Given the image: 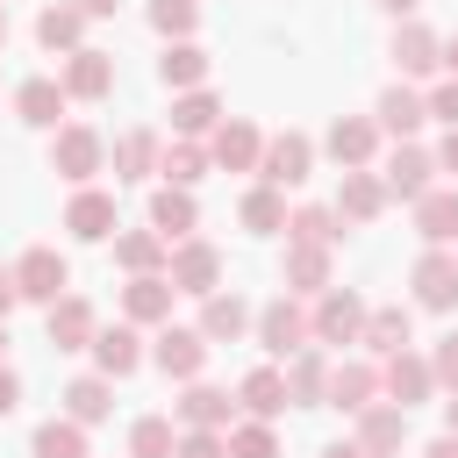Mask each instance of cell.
I'll use <instances>...</instances> for the list:
<instances>
[{
  "label": "cell",
  "instance_id": "cell-1",
  "mask_svg": "<svg viewBox=\"0 0 458 458\" xmlns=\"http://www.w3.org/2000/svg\"><path fill=\"white\" fill-rule=\"evenodd\" d=\"M50 172L72 186H93V172H107V136L86 122H57L50 129Z\"/></svg>",
  "mask_w": 458,
  "mask_h": 458
},
{
  "label": "cell",
  "instance_id": "cell-2",
  "mask_svg": "<svg viewBox=\"0 0 458 458\" xmlns=\"http://www.w3.org/2000/svg\"><path fill=\"white\" fill-rule=\"evenodd\" d=\"M250 336H258L272 358H293L301 344H315V336H308V308H301V293H272V301L250 315Z\"/></svg>",
  "mask_w": 458,
  "mask_h": 458
},
{
  "label": "cell",
  "instance_id": "cell-3",
  "mask_svg": "<svg viewBox=\"0 0 458 458\" xmlns=\"http://www.w3.org/2000/svg\"><path fill=\"white\" fill-rule=\"evenodd\" d=\"M14 293H21V301H36V308H50L57 293H72V265H64V250L29 243V250L14 258Z\"/></svg>",
  "mask_w": 458,
  "mask_h": 458
},
{
  "label": "cell",
  "instance_id": "cell-4",
  "mask_svg": "<svg viewBox=\"0 0 458 458\" xmlns=\"http://www.w3.org/2000/svg\"><path fill=\"white\" fill-rule=\"evenodd\" d=\"M358 329H365V301L351 286H322L308 308V336L315 344H358Z\"/></svg>",
  "mask_w": 458,
  "mask_h": 458
},
{
  "label": "cell",
  "instance_id": "cell-5",
  "mask_svg": "<svg viewBox=\"0 0 458 458\" xmlns=\"http://www.w3.org/2000/svg\"><path fill=\"white\" fill-rule=\"evenodd\" d=\"M308 172H315V143H308L301 129L265 136V150H258V179H265V186H279V193H286V186H301Z\"/></svg>",
  "mask_w": 458,
  "mask_h": 458
},
{
  "label": "cell",
  "instance_id": "cell-6",
  "mask_svg": "<svg viewBox=\"0 0 458 458\" xmlns=\"http://www.w3.org/2000/svg\"><path fill=\"white\" fill-rule=\"evenodd\" d=\"M165 279H172L179 293H193V301H200V293H215V286H222V250H215V243H200V236H179V243H172V258H165Z\"/></svg>",
  "mask_w": 458,
  "mask_h": 458
},
{
  "label": "cell",
  "instance_id": "cell-7",
  "mask_svg": "<svg viewBox=\"0 0 458 458\" xmlns=\"http://www.w3.org/2000/svg\"><path fill=\"white\" fill-rule=\"evenodd\" d=\"M408 286H415V308H429V315H451V308H458V258H451L444 243H429V250L415 258Z\"/></svg>",
  "mask_w": 458,
  "mask_h": 458
},
{
  "label": "cell",
  "instance_id": "cell-8",
  "mask_svg": "<svg viewBox=\"0 0 458 458\" xmlns=\"http://www.w3.org/2000/svg\"><path fill=\"white\" fill-rule=\"evenodd\" d=\"M258 150H265V129L243 114H222L208 129V165H222V172H258Z\"/></svg>",
  "mask_w": 458,
  "mask_h": 458
},
{
  "label": "cell",
  "instance_id": "cell-9",
  "mask_svg": "<svg viewBox=\"0 0 458 458\" xmlns=\"http://www.w3.org/2000/svg\"><path fill=\"white\" fill-rule=\"evenodd\" d=\"M57 86H64V100H107V93H114V57L93 50V43H79V50L57 64Z\"/></svg>",
  "mask_w": 458,
  "mask_h": 458
},
{
  "label": "cell",
  "instance_id": "cell-10",
  "mask_svg": "<svg viewBox=\"0 0 458 458\" xmlns=\"http://www.w3.org/2000/svg\"><path fill=\"white\" fill-rule=\"evenodd\" d=\"M379 186H386V200H394V193H401V200H422V193L437 186V157H429L422 143H394L386 165H379Z\"/></svg>",
  "mask_w": 458,
  "mask_h": 458
},
{
  "label": "cell",
  "instance_id": "cell-11",
  "mask_svg": "<svg viewBox=\"0 0 458 458\" xmlns=\"http://www.w3.org/2000/svg\"><path fill=\"white\" fill-rule=\"evenodd\" d=\"M208 351H215V344H208L200 329H172V322H165V329H157V344H150V365H157L165 379H179V386H186V379H200Z\"/></svg>",
  "mask_w": 458,
  "mask_h": 458
},
{
  "label": "cell",
  "instance_id": "cell-12",
  "mask_svg": "<svg viewBox=\"0 0 458 458\" xmlns=\"http://www.w3.org/2000/svg\"><path fill=\"white\" fill-rule=\"evenodd\" d=\"M379 394H386L394 408H415V401H429V394H437V372H429V358H422V351H394V358H379Z\"/></svg>",
  "mask_w": 458,
  "mask_h": 458
},
{
  "label": "cell",
  "instance_id": "cell-13",
  "mask_svg": "<svg viewBox=\"0 0 458 458\" xmlns=\"http://www.w3.org/2000/svg\"><path fill=\"white\" fill-rule=\"evenodd\" d=\"M351 444H358L365 458H401V444H408V408H394V401H365Z\"/></svg>",
  "mask_w": 458,
  "mask_h": 458
},
{
  "label": "cell",
  "instance_id": "cell-14",
  "mask_svg": "<svg viewBox=\"0 0 458 458\" xmlns=\"http://www.w3.org/2000/svg\"><path fill=\"white\" fill-rule=\"evenodd\" d=\"M172 301H179V286L165 279V272H129V286H122V322H172Z\"/></svg>",
  "mask_w": 458,
  "mask_h": 458
},
{
  "label": "cell",
  "instance_id": "cell-15",
  "mask_svg": "<svg viewBox=\"0 0 458 458\" xmlns=\"http://www.w3.org/2000/svg\"><path fill=\"white\" fill-rule=\"evenodd\" d=\"M172 422L179 429H229L236 422V401L222 386H208V379H186V394L172 401Z\"/></svg>",
  "mask_w": 458,
  "mask_h": 458
},
{
  "label": "cell",
  "instance_id": "cell-16",
  "mask_svg": "<svg viewBox=\"0 0 458 458\" xmlns=\"http://www.w3.org/2000/svg\"><path fill=\"white\" fill-rule=\"evenodd\" d=\"M322 143H329V157H336L344 172H358V165L379 157V122H372V114H336Z\"/></svg>",
  "mask_w": 458,
  "mask_h": 458
},
{
  "label": "cell",
  "instance_id": "cell-17",
  "mask_svg": "<svg viewBox=\"0 0 458 458\" xmlns=\"http://www.w3.org/2000/svg\"><path fill=\"white\" fill-rule=\"evenodd\" d=\"M64 229H72L79 243H107V236L122 229V215H114V193H100V186H79V193H72V208H64Z\"/></svg>",
  "mask_w": 458,
  "mask_h": 458
},
{
  "label": "cell",
  "instance_id": "cell-18",
  "mask_svg": "<svg viewBox=\"0 0 458 458\" xmlns=\"http://www.w3.org/2000/svg\"><path fill=\"white\" fill-rule=\"evenodd\" d=\"M250 315H258V308H250L243 293H222V286H215V293H200V322H193V329H200L208 344H236V336H250Z\"/></svg>",
  "mask_w": 458,
  "mask_h": 458
},
{
  "label": "cell",
  "instance_id": "cell-19",
  "mask_svg": "<svg viewBox=\"0 0 458 458\" xmlns=\"http://www.w3.org/2000/svg\"><path fill=\"white\" fill-rule=\"evenodd\" d=\"M43 329H50V344H57V351H86V344H93V329H100V315H93V301L57 293V301L43 308Z\"/></svg>",
  "mask_w": 458,
  "mask_h": 458
},
{
  "label": "cell",
  "instance_id": "cell-20",
  "mask_svg": "<svg viewBox=\"0 0 458 458\" xmlns=\"http://www.w3.org/2000/svg\"><path fill=\"white\" fill-rule=\"evenodd\" d=\"M365 401H379V365H365V358H344V365H329L322 408H344V415H358Z\"/></svg>",
  "mask_w": 458,
  "mask_h": 458
},
{
  "label": "cell",
  "instance_id": "cell-21",
  "mask_svg": "<svg viewBox=\"0 0 458 458\" xmlns=\"http://www.w3.org/2000/svg\"><path fill=\"white\" fill-rule=\"evenodd\" d=\"M437 64H444V36L422 29V21H401V29H394V72H401V79H429Z\"/></svg>",
  "mask_w": 458,
  "mask_h": 458
},
{
  "label": "cell",
  "instance_id": "cell-22",
  "mask_svg": "<svg viewBox=\"0 0 458 458\" xmlns=\"http://www.w3.org/2000/svg\"><path fill=\"white\" fill-rule=\"evenodd\" d=\"M86 351H93V365H100L107 379H129V372H136V365L150 358V351H143V336H136V322H114V329H93V344H86Z\"/></svg>",
  "mask_w": 458,
  "mask_h": 458
},
{
  "label": "cell",
  "instance_id": "cell-23",
  "mask_svg": "<svg viewBox=\"0 0 458 458\" xmlns=\"http://www.w3.org/2000/svg\"><path fill=\"white\" fill-rule=\"evenodd\" d=\"M372 122H379V136H401V143H408V136H415V129L429 122V107H422V93H415L408 79H394V86L379 93V107H372Z\"/></svg>",
  "mask_w": 458,
  "mask_h": 458
},
{
  "label": "cell",
  "instance_id": "cell-24",
  "mask_svg": "<svg viewBox=\"0 0 458 458\" xmlns=\"http://www.w3.org/2000/svg\"><path fill=\"white\" fill-rule=\"evenodd\" d=\"M329 208H336L344 222H358V229H365V222H379V208H386V186H379V172H365V165H358V172H344Z\"/></svg>",
  "mask_w": 458,
  "mask_h": 458
},
{
  "label": "cell",
  "instance_id": "cell-25",
  "mask_svg": "<svg viewBox=\"0 0 458 458\" xmlns=\"http://www.w3.org/2000/svg\"><path fill=\"white\" fill-rule=\"evenodd\" d=\"M236 401H243V415H258V422H279L293 401H286V372L279 365H258V372H243L236 379Z\"/></svg>",
  "mask_w": 458,
  "mask_h": 458
},
{
  "label": "cell",
  "instance_id": "cell-26",
  "mask_svg": "<svg viewBox=\"0 0 458 458\" xmlns=\"http://www.w3.org/2000/svg\"><path fill=\"white\" fill-rule=\"evenodd\" d=\"M408 208H415V236H422V243H444V250L458 243V186H429V193L408 200Z\"/></svg>",
  "mask_w": 458,
  "mask_h": 458
},
{
  "label": "cell",
  "instance_id": "cell-27",
  "mask_svg": "<svg viewBox=\"0 0 458 458\" xmlns=\"http://www.w3.org/2000/svg\"><path fill=\"white\" fill-rule=\"evenodd\" d=\"M150 229H157L165 243H179V236H193V229H200V208H193V186H157V193H150Z\"/></svg>",
  "mask_w": 458,
  "mask_h": 458
},
{
  "label": "cell",
  "instance_id": "cell-28",
  "mask_svg": "<svg viewBox=\"0 0 458 458\" xmlns=\"http://www.w3.org/2000/svg\"><path fill=\"white\" fill-rule=\"evenodd\" d=\"M322 386H329V358H322V344H301L286 358V401L293 408H322Z\"/></svg>",
  "mask_w": 458,
  "mask_h": 458
},
{
  "label": "cell",
  "instance_id": "cell-29",
  "mask_svg": "<svg viewBox=\"0 0 458 458\" xmlns=\"http://www.w3.org/2000/svg\"><path fill=\"white\" fill-rule=\"evenodd\" d=\"M36 43H43L50 57H72V50L86 43V14H79L72 0H50V7L36 14Z\"/></svg>",
  "mask_w": 458,
  "mask_h": 458
},
{
  "label": "cell",
  "instance_id": "cell-30",
  "mask_svg": "<svg viewBox=\"0 0 458 458\" xmlns=\"http://www.w3.org/2000/svg\"><path fill=\"white\" fill-rule=\"evenodd\" d=\"M107 243H114V265H122V272H165V258H172V243H165L150 222H143V229H114Z\"/></svg>",
  "mask_w": 458,
  "mask_h": 458
},
{
  "label": "cell",
  "instance_id": "cell-31",
  "mask_svg": "<svg viewBox=\"0 0 458 458\" xmlns=\"http://www.w3.org/2000/svg\"><path fill=\"white\" fill-rule=\"evenodd\" d=\"M358 344H365L372 358H394V351H408V344H415V322H408V308H365V329H358Z\"/></svg>",
  "mask_w": 458,
  "mask_h": 458
},
{
  "label": "cell",
  "instance_id": "cell-32",
  "mask_svg": "<svg viewBox=\"0 0 458 458\" xmlns=\"http://www.w3.org/2000/svg\"><path fill=\"white\" fill-rule=\"evenodd\" d=\"M64 415H72L79 429L107 422V415H114V379H107V372H86V379H72V386H64Z\"/></svg>",
  "mask_w": 458,
  "mask_h": 458
},
{
  "label": "cell",
  "instance_id": "cell-33",
  "mask_svg": "<svg viewBox=\"0 0 458 458\" xmlns=\"http://www.w3.org/2000/svg\"><path fill=\"white\" fill-rule=\"evenodd\" d=\"M64 107H72V100H64L57 79H21V86H14V114H21L29 129H57Z\"/></svg>",
  "mask_w": 458,
  "mask_h": 458
},
{
  "label": "cell",
  "instance_id": "cell-34",
  "mask_svg": "<svg viewBox=\"0 0 458 458\" xmlns=\"http://www.w3.org/2000/svg\"><path fill=\"white\" fill-rule=\"evenodd\" d=\"M157 150H165V143H157L150 129H122L114 150H107V165H114V179L129 186V179H150V172H157Z\"/></svg>",
  "mask_w": 458,
  "mask_h": 458
},
{
  "label": "cell",
  "instance_id": "cell-35",
  "mask_svg": "<svg viewBox=\"0 0 458 458\" xmlns=\"http://www.w3.org/2000/svg\"><path fill=\"white\" fill-rule=\"evenodd\" d=\"M157 179H165V186H200V179H208V143H200V136H172V143L157 150Z\"/></svg>",
  "mask_w": 458,
  "mask_h": 458
},
{
  "label": "cell",
  "instance_id": "cell-36",
  "mask_svg": "<svg viewBox=\"0 0 458 458\" xmlns=\"http://www.w3.org/2000/svg\"><path fill=\"white\" fill-rule=\"evenodd\" d=\"M157 79H165L172 93H186V86H200V79H208V50H200L193 36H179V43H165V57H157Z\"/></svg>",
  "mask_w": 458,
  "mask_h": 458
},
{
  "label": "cell",
  "instance_id": "cell-37",
  "mask_svg": "<svg viewBox=\"0 0 458 458\" xmlns=\"http://www.w3.org/2000/svg\"><path fill=\"white\" fill-rule=\"evenodd\" d=\"M222 122V100L208 93V86H186V93H172V136H208Z\"/></svg>",
  "mask_w": 458,
  "mask_h": 458
},
{
  "label": "cell",
  "instance_id": "cell-38",
  "mask_svg": "<svg viewBox=\"0 0 458 458\" xmlns=\"http://www.w3.org/2000/svg\"><path fill=\"white\" fill-rule=\"evenodd\" d=\"M236 222H243L250 236H272V229H286V193L258 179V186H250V193L236 200Z\"/></svg>",
  "mask_w": 458,
  "mask_h": 458
},
{
  "label": "cell",
  "instance_id": "cell-39",
  "mask_svg": "<svg viewBox=\"0 0 458 458\" xmlns=\"http://www.w3.org/2000/svg\"><path fill=\"white\" fill-rule=\"evenodd\" d=\"M336 236H344V215L336 208H286V243H322V250H336Z\"/></svg>",
  "mask_w": 458,
  "mask_h": 458
},
{
  "label": "cell",
  "instance_id": "cell-40",
  "mask_svg": "<svg viewBox=\"0 0 458 458\" xmlns=\"http://www.w3.org/2000/svg\"><path fill=\"white\" fill-rule=\"evenodd\" d=\"M329 286V250L322 243H286V293H322Z\"/></svg>",
  "mask_w": 458,
  "mask_h": 458
},
{
  "label": "cell",
  "instance_id": "cell-41",
  "mask_svg": "<svg viewBox=\"0 0 458 458\" xmlns=\"http://www.w3.org/2000/svg\"><path fill=\"white\" fill-rule=\"evenodd\" d=\"M29 458H86V429L72 415H50L36 437H29Z\"/></svg>",
  "mask_w": 458,
  "mask_h": 458
},
{
  "label": "cell",
  "instance_id": "cell-42",
  "mask_svg": "<svg viewBox=\"0 0 458 458\" xmlns=\"http://www.w3.org/2000/svg\"><path fill=\"white\" fill-rule=\"evenodd\" d=\"M172 444H179L172 415H136L129 422V458H172Z\"/></svg>",
  "mask_w": 458,
  "mask_h": 458
},
{
  "label": "cell",
  "instance_id": "cell-43",
  "mask_svg": "<svg viewBox=\"0 0 458 458\" xmlns=\"http://www.w3.org/2000/svg\"><path fill=\"white\" fill-rule=\"evenodd\" d=\"M222 444H229V458H279V429H272V422H258V415L229 422V429H222Z\"/></svg>",
  "mask_w": 458,
  "mask_h": 458
},
{
  "label": "cell",
  "instance_id": "cell-44",
  "mask_svg": "<svg viewBox=\"0 0 458 458\" xmlns=\"http://www.w3.org/2000/svg\"><path fill=\"white\" fill-rule=\"evenodd\" d=\"M150 29H157L165 43L193 36V29H200V0H150Z\"/></svg>",
  "mask_w": 458,
  "mask_h": 458
},
{
  "label": "cell",
  "instance_id": "cell-45",
  "mask_svg": "<svg viewBox=\"0 0 458 458\" xmlns=\"http://www.w3.org/2000/svg\"><path fill=\"white\" fill-rule=\"evenodd\" d=\"M172 458H229V444H222V429H179Z\"/></svg>",
  "mask_w": 458,
  "mask_h": 458
},
{
  "label": "cell",
  "instance_id": "cell-46",
  "mask_svg": "<svg viewBox=\"0 0 458 458\" xmlns=\"http://www.w3.org/2000/svg\"><path fill=\"white\" fill-rule=\"evenodd\" d=\"M422 107H429V122H444V129H451V122H458V79L429 86V93H422Z\"/></svg>",
  "mask_w": 458,
  "mask_h": 458
},
{
  "label": "cell",
  "instance_id": "cell-47",
  "mask_svg": "<svg viewBox=\"0 0 458 458\" xmlns=\"http://www.w3.org/2000/svg\"><path fill=\"white\" fill-rule=\"evenodd\" d=\"M429 372H437V386H458V329H451V336H437V351H429Z\"/></svg>",
  "mask_w": 458,
  "mask_h": 458
},
{
  "label": "cell",
  "instance_id": "cell-48",
  "mask_svg": "<svg viewBox=\"0 0 458 458\" xmlns=\"http://www.w3.org/2000/svg\"><path fill=\"white\" fill-rule=\"evenodd\" d=\"M429 157H437V172H451V179H458V122H451V129H444V143H437V150H429Z\"/></svg>",
  "mask_w": 458,
  "mask_h": 458
},
{
  "label": "cell",
  "instance_id": "cell-49",
  "mask_svg": "<svg viewBox=\"0 0 458 458\" xmlns=\"http://www.w3.org/2000/svg\"><path fill=\"white\" fill-rule=\"evenodd\" d=\"M14 408H21V379L0 365V415H14Z\"/></svg>",
  "mask_w": 458,
  "mask_h": 458
},
{
  "label": "cell",
  "instance_id": "cell-50",
  "mask_svg": "<svg viewBox=\"0 0 458 458\" xmlns=\"http://www.w3.org/2000/svg\"><path fill=\"white\" fill-rule=\"evenodd\" d=\"M86 21H107V14H122V0H72Z\"/></svg>",
  "mask_w": 458,
  "mask_h": 458
},
{
  "label": "cell",
  "instance_id": "cell-51",
  "mask_svg": "<svg viewBox=\"0 0 458 458\" xmlns=\"http://www.w3.org/2000/svg\"><path fill=\"white\" fill-rule=\"evenodd\" d=\"M14 301H21V293H14V265H0V322L14 315Z\"/></svg>",
  "mask_w": 458,
  "mask_h": 458
},
{
  "label": "cell",
  "instance_id": "cell-52",
  "mask_svg": "<svg viewBox=\"0 0 458 458\" xmlns=\"http://www.w3.org/2000/svg\"><path fill=\"white\" fill-rule=\"evenodd\" d=\"M422 458H458V437H451V429H444V437H437V444H429V451H422Z\"/></svg>",
  "mask_w": 458,
  "mask_h": 458
},
{
  "label": "cell",
  "instance_id": "cell-53",
  "mask_svg": "<svg viewBox=\"0 0 458 458\" xmlns=\"http://www.w3.org/2000/svg\"><path fill=\"white\" fill-rule=\"evenodd\" d=\"M379 7H386V14H394V21H401V14H415V7H422V0H379Z\"/></svg>",
  "mask_w": 458,
  "mask_h": 458
},
{
  "label": "cell",
  "instance_id": "cell-54",
  "mask_svg": "<svg viewBox=\"0 0 458 458\" xmlns=\"http://www.w3.org/2000/svg\"><path fill=\"white\" fill-rule=\"evenodd\" d=\"M444 429L458 437V386H451V401H444Z\"/></svg>",
  "mask_w": 458,
  "mask_h": 458
},
{
  "label": "cell",
  "instance_id": "cell-55",
  "mask_svg": "<svg viewBox=\"0 0 458 458\" xmlns=\"http://www.w3.org/2000/svg\"><path fill=\"white\" fill-rule=\"evenodd\" d=\"M444 72H451V79H458V36H451V43H444Z\"/></svg>",
  "mask_w": 458,
  "mask_h": 458
},
{
  "label": "cell",
  "instance_id": "cell-56",
  "mask_svg": "<svg viewBox=\"0 0 458 458\" xmlns=\"http://www.w3.org/2000/svg\"><path fill=\"white\" fill-rule=\"evenodd\" d=\"M322 458H365V451H358V444H329Z\"/></svg>",
  "mask_w": 458,
  "mask_h": 458
},
{
  "label": "cell",
  "instance_id": "cell-57",
  "mask_svg": "<svg viewBox=\"0 0 458 458\" xmlns=\"http://www.w3.org/2000/svg\"><path fill=\"white\" fill-rule=\"evenodd\" d=\"M0 50H7V0H0Z\"/></svg>",
  "mask_w": 458,
  "mask_h": 458
},
{
  "label": "cell",
  "instance_id": "cell-58",
  "mask_svg": "<svg viewBox=\"0 0 458 458\" xmlns=\"http://www.w3.org/2000/svg\"><path fill=\"white\" fill-rule=\"evenodd\" d=\"M0 351H7V322H0Z\"/></svg>",
  "mask_w": 458,
  "mask_h": 458
},
{
  "label": "cell",
  "instance_id": "cell-59",
  "mask_svg": "<svg viewBox=\"0 0 458 458\" xmlns=\"http://www.w3.org/2000/svg\"><path fill=\"white\" fill-rule=\"evenodd\" d=\"M451 258H458V250H451Z\"/></svg>",
  "mask_w": 458,
  "mask_h": 458
}]
</instances>
